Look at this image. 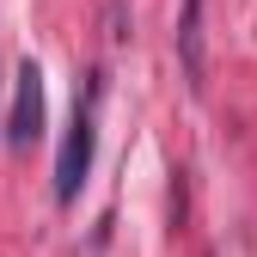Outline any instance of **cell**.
Masks as SVG:
<instances>
[{
	"instance_id": "1",
	"label": "cell",
	"mask_w": 257,
	"mask_h": 257,
	"mask_svg": "<svg viewBox=\"0 0 257 257\" xmlns=\"http://www.w3.org/2000/svg\"><path fill=\"white\" fill-rule=\"evenodd\" d=\"M98 104H104V74H86V92L74 98L68 135H61V153H55V202H61V208L80 196V184H86V172H92V147H98Z\"/></svg>"
},
{
	"instance_id": "2",
	"label": "cell",
	"mask_w": 257,
	"mask_h": 257,
	"mask_svg": "<svg viewBox=\"0 0 257 257\" xmlns=\"http://www.w3.org/2000/svg\"><path fill=\"white\" fill-rule=\"evenodd\" d=\"M7 147L13 153H31L43 135V68L37 61H19V74H13V110H7Z\"/></svg>"
},
{
	"instance_id": "3",
	"label": "cell",
	"mask_w": 257,
	"mask_h": 257,
	"mask_svg": "<svg viewBox=\"0 0 257 257\" xmlns=\"http://www.w3.org/2000/svg\"><path fill=\"white\" fill-rule=\"evenodd\" d=\"M172 43H178V61H184L190 92H202V74H208V61H202V0H184V19L172 31Z\"/></svg>"
}]
</instances>
